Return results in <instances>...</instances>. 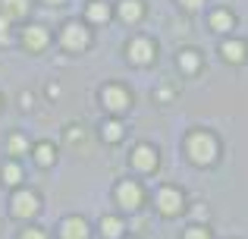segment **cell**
Returning <instances> with one entry per match:
<instances>
[{"label":"cell","instance_id":"6da1fadb","mask_svg":"<svg viewBox=\"0 0 248 239\" xmlns=\"http://www.w3.org/2000/svg\"><path fill=\"white\" fill-rule=\"evenodd\" d=\"M217 151H220V142H217V135L207 132V129H195V132L186 135V154H188L192 164H201V167L214 164Z\"/></svg>","mask_w":248,"mask_h":239},{"label":"cell","instance_id":"7a4b0ae2","mask_svg":"<svg viewBox=\"0 0 248 239\" xmlns=\"http://www.w3.org/2000/svg\"><path fill=\"white\" fill-rule=\"evenodd\" d=\"M113 198L123 211H135V208L145 205V189H141L135 179H120V183L113 186Z\"/></svg>","mask_w":248,"mask_h":239},{"label":"cell","instance_id":"3957f363","mask_svg":"<svg viewBox=\"0 0 248 239\" xmlns=\"http://www.w3.org/2000/svg\"><path fill=\"white\" fill-rule=\"evenodd\" d=\"M38 208H41V198H38L35 189H19V192H13V198H10L13 217H19V221H29V217L38 214Z\"/></svg>","mask_w":248,"mask_h":239},{"label":"cell","instance_id":"277c9868","mask_svg":"<svg viewBox=\"0 0 248 239\" xmlns=\"http://www.w3.org/2000/svg\"><path fill=\"white\" fill-rule=\"evenodd\" d=\"M101 101H104V107H107L110 113H123V111H129V104H132V95H129V88L120 85V82H107V85L101 88Z\"/></svg>","mask_w":248,"mask_h":239},{"label":"cell","instance_id":"5b68a950","mask_svg":"<svg viewBox=\"0 0 248 239\" xmlns=\"http://www.w3.org/2000/svg\"><path fill=\"white\" fill-rule=\"evenodd\" d=\"M154 202H157V211L164 217H176L182 208H186V195H182L179 186H160Z\"/></svg>","mask_w":248,"mask_h":239},{"label":"cell","instance_id":"8992f818","mask_svg":"<svg viewBox=\"0 0 248 239\" xmlns=\"http://www.w3.org/2000/svg\"><path fill=\"white\" fill-rule=\"evenodd\" d=\"M60 44L66 50H73V54H79V50H85L91 44V35H88V29H85L82 22H66L60 29Z\"/></svg>","mask_w":248,"mask_h":239},{"label":"cell","instance_id":"52a82bcc","mask_svg":"<svg viewBox=\"0 0 248 239\" xmlns=\"http://www.w3.org/2000/svg\"><path fill=\"white\" fill-rule=\"evenodd\" d=\"M129 60L132 63H139V66H148V63H154V57H157V44H154V38H145V35H139V38H132L129 41Z\"/></svg>","mask_w":248,"mask_h":239},{"label":"cell","instance_id":"ba28073f","mask_svg":"<svg viewBox=\"0 0 248 239\" xmlns=\"http://www.w3.org/2000/svg\"><path fill=\"white\" fill-rule=\"evenodd\" d=\"M129 160H132V167L139 173H154V170H157V148L148 145V142H145V145H135Z\"/></svg>","mask_w":248,"mask_h":239},{"label":"cell","instance_id":"9c48e42d","mask_svg":"<svg viewBox=\"0 0 248 239\" xmlns=\"http://www.w3.org/2000/svg\"><path fill=\"white\" fill-rule=\"evenodd\" d=\"M22 44H25V50L38 54V50H44L50 44V32L44 29V25L31 22V25H25V29H22Z\"/></svg>","mask_w":248,"mask_h":239},{"label":"cell","instance_id":"30bf717a","mask_svg":"<svg viewBox=\"0 0 248 239\" xmlns=\"http://www.w3.org/2000/svg\"><path fill=\"white\" fill-rule=\"evenodd\" d=\"M60 239H88V221L79 214H69L63 217L60 223Z\"/></svg>","mask_w":248,"mask_h":239},{"label":"cell","instance_id":"8fae6325","mask_svg":"<svg viewBox=\"0 0 248 239\" xmlns=\"http://www.w3.org/2000/svg\"><path fill=\"white\" fill-rule=\"evenodd\" d=\"M220 54H223L230 63H242L245 57H248V44L242 41V38H232V41H223V44H220Z\"/></svg>","mask_w":248,"mask_h":239},{"label":"cell","instance_id":"7c38bea8","mask_svg":"<svg viewBox=\"0 0 248 239\" xmlns=\"http://www.w3.org/2000/svg\"><path fill=\"white\" fill-rule=\"evenodd\" d=\"M207 22H211V29H214V32H230L232 25H236V16H232L226 6H217V10H211Z\"/></svg>","mask_w":248,"mask_h":239},{"label":"cell","instance_id":"4fadbf2b","mask_svg":"<svg viewBox=\"0 0 248 239\" xmlns=\"http://www.w3.org/2000/svg\"><path fill=\"white\" fill-rule=\"evenodd\" d=\"M116 13H120L123 22H139V19L145 16V6H141V0H120Z\"/></svg>","mask_w":248,"mask_h":239},{"label":"cell","instance_id":"5bb4252c","mask_svg":"<svg viewBox=\"0 0 248 239\" xmlns=\"http://www.w3.org/2000/svg\"><path fill=\"white\" fill-rule=\"evenodd\" d=\"M110 3H104V0H91L88 3V10H85V16H88V22H94V25H104V22H110Z\"/></svg>","mask_w":248,"mask_h":239},{"label":"cell","instance_id":"9a60e30c","mask_svg":"<svg viewBox=\"0 0 248 239\" xmlns=\"http://www.w3.org/2000/svg\"><path fill=\"white\" fill-rule=\"evenodd\" d=\"M101 233H104V239H123V233H126V223H123V217L107 214V217L101 221Z\"/></svg>","mask_w":248,"mask_h":239},{"label":"cell","instance_id":"2e32d148","mask_svg":"<svg viewBox=\"0 0 248 239\" xmlns=\"http://www.w3.org/2000/svg\"><path fill=\"white\" fill-rule=\"evenodd\" d=\"M101 135H104L107 145H116V142H123V135H126V126H123L120 120H107L101 126Z\"/></svg>","mask_w":248,"mask_h":239},{"label":"cell","instance_id":"e0dca14e","mask_svg":"<svg viewBox=\"0 0 248 239\" xmlns=\"http://www.w3.org/2000/svg\"><path fill=\"white\" fill-rule=\"evenodd\" d=\"M179 69L186 76H195L201 69V54H198V50H182V54H179Z\"/></svg>","mask_w":248,"mask_h":239},{"label":"cell","instance_id":"ac0fdd59","mask_svg":"<svg viewBox=\"0 0 248 239\" xmlns=\"http://www.w3.org/2000/svg\"><path fill=\"white\" fill-rule=\"evenodd\" d=\"M35 160H38V167H54L57 148L50 145V142H38V145H35Z\"/></svg>","mask_w":248,"mask_h":239},{"label":"cell","instance_id":"d6986e66","mask_svg":"<svg viewBox=\"0 0 248 239\" xmlns=\"http://www.w3.org/2000/svg\"><path fill=\"white\" fill-rule=\"evenodd\" d=\"M0 179H3L6 186H16L19 179H22V167H19L16 160H6V164H3V170H0Z\"/></svg>","mask_w":248,"mask_h":239},{"label":"cell","instance_id":"ffe728a7","mask_svg":"<svg viewBox=\"0 0 248 239\" xmlns=\"http://www.w3.org/2000/svg\"><path fill=\"white\" fill-rule=\"evenodd\" d=\"M6 151L10 154H25L29 151V139H25L22 132H10L6 135Z\"/></svg>","mask_w":248,"mask_h":239},{"label":"cell","instance_id":"44dd1931","mask_svg":"<svg viewBox=\"0 0 248 239\" xmlns=\"http://www.w3.org/2000/svg\"><path fill=\"white\" fill-rule=\"evenodd\" d=\"M3 13H6L10 19L25 16V13H29V0H3Z\"/></svg>","mask_w":248,"mask_h":239},{"label":"cell","instance_id":"7402d4cb","mask_svg":"<svg viewBox=\"0 0 248 239\" xmlns=\"http://www.w3.org/2000/svg\"><path fill=\"white\" fill-rule=\"evenodd\" d=\"M182 239H214V236H211V230H207L204 223H192V227H186Z\"/></svg>","mask_w":248,"mask_h":239},{"label":"cell","instance_id":"603a6c76","mask_svg":"<svg viewBox=\"0 0 248 239\" xmlns=\"http://www.w3.org/2000/svg\"><path fill=\"white\" fill-rule=\"evenodd\" d=\"M10 22H13V19L6 16V13H0V44H3V48H6V44H13V35H10Z\"/></svg>","mask_w":248,"mask_h":239},{"label":"cell","instance_id":"cb8c5ba5","mask_svg":"<svg viewBox=\"0 0 248 239\" xmlns=\"http://www.w3.org/2000/svg\"><path fill=\"white\" fill-rule=\"evenodd\" d=\"M63 139H66V142H82L85 139L82 126H76V123H73V126H66V129H63Z\"/></svg>","mask_w":248,"mask_h":239},{"label":"cell","instance_id":"d4e9b609","mask_svg":"<svg viewBox=\"0 0 248 239\" xmlns=\"http://www.w3.org/2000/svg\"><path fill=\"white\" fill-rule=\"evenodd\" d=\"M16 239H47V233H44L41 227H25L22 233H19Z\"/></svg>","mask_w":248,"mask_h":239},{"label":"cell","instance_id":"484cf974","mask_svg":"<svg viewBox=\"0 0 248 239\" xmlns=\"http://www.w3.org/2000/svg\"><path fill=\"white\" fill-rule=\"evenodd\" d=\"M173 98H176L173 85H157V101H160V104H167V101H173Z\"/></svg>","mask_w":248,"mask_h":239},{"label":"cell","instance_id":"4316f807","mask_svg":"<svg viewBox=\"0 0 248 239\" xmlns=\"http://www.w3.org/2000/svg\"><path fill=\"white\" fill-rule=\"evenodd\" d=\"M192 217H195L198 223H204V221H207V205H204V202H195V205H192Z\"/></svg>","mask_w":248,"mask_h":239},{"label":"cell","instance_id":"83f0119b","mask_svg":"<svg viewBox=\"0 0 248 239\" xmlns=\"http://www.w3.org/2000/svg\"><path fill=\"white\" fill-rule=\"evenodd\" d=\"M47 98H50V101L60 98V85H57V82H47Z\"/></svg>","mask_w":248,"mask_h":239},{"label":"cell","instance_id":"f1b7e54d","mask_svg":"<svg viewBox=\"0 0 248 239\" xmlns=\"http://www.w3.org/2000/svg\"><path fill=\"white\" fill-rule=\"evenodd\" d=\"M201 3H204V0H179V6H182V10H198Z\"/></svg>","mask_w":248,"mask_h":239},{"label":"cell","instance_id":"f546056e","mask_svg":"<svg viewBox=\"0 0 248 239\" xmlns=\"http://www.w3.org/2000/svg\"><path fill=\"white\" fill-rule=\"evenodd\" d=\"M44 3H50V6H60V3H66V0H44Z\"/></svg>","mask_w":248,"mask_h":239},{"label":"cell","instance_id":"4dcf8cb0","mask_svg":"<svg viewBox=\"0 0 248 239\" xmlns=\"http://www.w3.org/2000/svg\"><path fill=\"white\" fill-rule=\"evenodd\" d=\"M0 104H3V101H0Z\"/></svg>","mask_w":248,"mask_h":239}]
</instances>
